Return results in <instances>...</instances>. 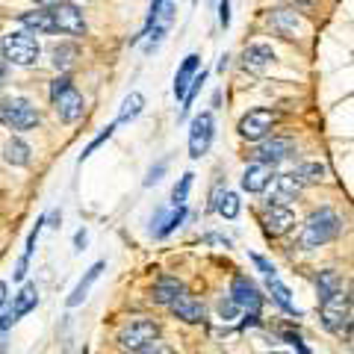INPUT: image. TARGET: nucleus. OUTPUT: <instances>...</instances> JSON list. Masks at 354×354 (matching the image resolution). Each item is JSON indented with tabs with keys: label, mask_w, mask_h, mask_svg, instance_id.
<instances>
[{
	"label": "nucleus",
	"mask_w": 354,
	"mask_h": 354,
	"mask_svg": "<svg viewBox=\"0 0 354 354\" xmlns=\"http://www.w3.org/2000/svg\"><path fill=\"white\" fill-rule=\"evenodd\" d=\"M50 101H53V109H57V115H59L62 124H74V121L83 118L86 101H83V95L71 86V77L68 74H62V77L53 80V86H50Z\"/></svg>",
	"instance_id": "f257e3e1"
},
{
	"label": "nucleus",
	"mask_w": 354,
	"mask_h": 354,
	"mask_svg": "<svg viewBox=\"0 0 354 354\" xmlns=\"http://www.w3.org/2000/svg\"><path fill=\"white\" fill-rule=\"evenodd\" d=\"M339 230H342V218L334 213V209H319V213H313L307 218L304 234H301V245L319 248V245H325V242L334 239Z\"/></svg>",
	"instance_id": "f03ea898"
},
{
	"label": "nucleus",
	"mask_w": 354,
	"mask_h": 354,
	"mask_svg": "<svg viewBox=\"0 0 354 354\" xmlns=\"http://www.w3.org/2000/svg\"><path fill=\"white\" fill-rule=\"evenodd\" d=\"M0 124L9 130H32L39 124V109L27 97H6L0 101Z\"/></svg>",
	"instance_id": "7ed1b4c3"
},
{
	"label": "nucleus",
	"mask_w": 354,
	"mask_h": 354,
	"mask_svg": "<svg viewBox=\"0 0 354 354\" xmlns=\"http://www.w3.org/2000/svg\"><path fill=\"white\" fill-rule=\"evenodd\" d=\"M0 50H3V57L9 62H15V65H32V62H39V41L30 36V32H6L3 36V44H0Z\"/></svg>",
	"instance_id": "20e7f679"
},
{
	"label": "nucleus",
	"mask_w": 354,
	"mask_h": 354,
	"mask_svg": "<svg viewBox=\"0 0 354 354\" xmlns=\"http://www.w3.org/2000/svg\"><path fill=\"white\" fill-rule=\"evenodd\" d=\"M157 334H160L157 322H151V319H133V322H127L118 330V342L124 351H139L151 339H157Z\"/></svg>",
	"instance_id": "39448f33"
},
{
	"label": "nucleus",
	"mask_w": 354,
	"mask_h": 354,
	"mask_svg": "<svg viewBox=\"0 0 354 354\" xmlns=\"http://www.w3.org/2000/svg\"><path fill=\"white\" fill-rule=\"evenodd\" d=\"M213 136H216V121L213 113H201L192 118L189 124V157L192 160H201L204 153L213 145Z\"/></svg>",
	"instance_id": "423d86ee"
},
{
	"label": "nucleus",
	"mask_w": 354,
	"mask_h": 354,
	"mask_svg": "<svg viewBox=\"0 0 354 354\" xmlns=\"http://www.w3.org/2000/svg\"><path fill=\"white\" fill-rule=\"evenodd\" d=\"M348 319H351V298L342 292V290L322 301V325H325L328 330H342V328H348Z\"/></svg>",
	"instance_id": "0eeeda50"
},
{
	"label": "nucleus",
	"mask_w": 354,
	"mask_h": 354,
	"mask_svg": "<svg viewBox=\"0 0 354 354\" xmlns=\"http://www.w3.org/2000/svg\"><path fill=\"white\" fill-rule=\"evenodd\" d=\"M50 18H53V24H57L59 32H68V36H86V18L74 3H62V0H57V3L50 6Z\"/></svg>",
	"instance_id": "6e6552de"
},
{
	"label": "nucleus",
	"mask_w": 354,
	"mask_h": 354,
	"mask_svg": "<svg viewBox=\"0 0 354 354\" xmlns=\"http://www.w3.org/2000/svg\"><path fill=\"white\" fill-rule=\"evenodd\" d=\"M274 127V113L272 109H251L248 115H242L239 121V136L248 142H260L272 133Z\"/></svg>",
	"instance_id": "1a4fd4ad"
},
{
	"label": "nucleus",
	"mask_w": 354,
	"mask_h": 354,
	"mask_svg": "<svg viewBox=\"0 0 354 354\" xmlns=\"http://www.w3.org/2000/svg\"><path fill=\"white\" fill-rule=\"evenodd\" d=\"M290 153H295V139H290V136H272V139H266L257 151H254V160L274 165V162L286 160Z\"/></svg>",
	"instance_id": "9d476101"
},
{
	"label": "nucleus",
	"mask_w": 354,
	"mask_h": 354,
	"mask_svg": "<svg viewBox=\"0 0 354 354\" xmlns=\"http://www.w3.org/2000/svg\"><path fill=\"white\" fill-rule=\"evenodd\" d=\"M272 177H274V165L272 162H251L245 174H242V189L245 192H266L269 189V183H272Z\"/></svg>",
	"instance_id": "9b49d317"
},
{
	"label": "nucleus",
	"mask_w": 354,
	"mask_h": 354,
	"mask_svg": "<svg viewBox=\"0 0 354 354\" xmlns=\"http://www.w3.org/2000/svg\"><path fill=\"white\" fill-rule=\"evenodd\" d=\"M230 298L242 307V310H248L251 316H257L260 313V304H263V295H260V290L254 286L248 278H236L234 281V286H230Z\"/></svg>",
	"instance_id": "f8f14e48"
},
{
	"label": "nucleus",
	"mask_w": 354,
	"mask_h": 354,
	"mask_svg": "<svg viewBox=\"0 0 354 354\" xmlns=\"http://www.w3.org/2000/svg\"><path fill=\"white\" fill-rule=\"evenodd\" d=\"M263 225H266V234L269 236H283L286 230L295 225V213L286 204H272L263 216Z\"/></svg>",
	"instance_id": "ddd939ff"
},
{
	"label": "nucleus",
	"mask_w": 354,
	"mask_h": 354,
	"mask_svg": "<svg viewBox=\"0 0 354 354\" xmlns=\"http://www.w3.org/2000/svg\"><path fill=\"white\" fill-rule=\"evenodd\" d=\"M269 24L283 39H298L301 36V30H304V21L298 18L292 9H274V12L269 15Z\"/></svg>",
	"instance_id": "4468645a"
},
{
	"label": "nucleus",
	"mask_w": 354,
	"mask_h": 354,
	"mask_svg": "<svg viewBox=\"0 0 354 354\" xmlns=\"http://www.w3.org/2000/svg\"><path fill=\"white\" fill-rule=\"evenodd\" d=\"M171 307V313L177 316V319H183V322H201L204 319V304L198 301V298H192V295H186V292H180L174 298V301L169 304Z\"/></svg>",
	"instance_id": "2eb2a0df"
},
{
	"label": "nucleus",
	"mask_w": 354,
	"mask_h": 354,
	"mask_svg": "<svg viewBox=\"0 0 354 354\" xmlns=\"http://www.w3.org/2000/svg\"><path fill=\"white\" fill-rule=\"evenodd\" d=\"M198 68H201V57H198V53H189V57L180 62V68H177V74H174V97L186 95V88H189Z\"/></svg>",
	"instance_id": "dca6fc26"
},
{
	"label": "nucleus",
	"mask_w": 354,
	"mask_h": 354,
	"mask_svg": "<svg viewBox=\"0 0 354 354\" xmlns=\"http://www.w3.org/2000/svg\"><path fill=\"white\" fill-rule=\"evenodd\" d=\"M272 59H274L272 44L257 41V44H251V48H245V68H251V71H263L266 65H272Z\"/></svg>",
	"instance_id": "f3484780"
},
{
	"label": "nucleus",
	"mask_w": 354,
	"mask_h": 354,
	"mask_svg": "<svg viewBox=\"0 0 354 354\" xmlns=\"http://www.w3.org/2000/svg\"><path fill=\"white\" fill-rule=\"evenodd\" d=\"M18 21L32 32H57V24H53L50 12H44V9H36V12H21Z\"/></svg>",
	"instance_id": "a211bd4d"
},
{
	"label": "nucleus",
	"mask_w": 354,
	"mask_h": 354,
	"mask_svg": "<svg viewBox=\"0 0 354 354\" xmlns=\"http://www.w3.org/2000/svg\"><path fill=\"white\" fill-rule=\"evenodd\" d=\"M36 304H39V290H36V283H27L24 290H21V292L15 295V304H12V319L18 322L21 316H27L30 310H36Z\"/></svg>",
	"instance_id": "6ab92c4d"
},
{
	"label": "nucleus",
	"mask_w": 354,
	"mask_h": 354,
	"mask_svg": "<svg viewBox=\"0 0 354 354\" xmlns=\"http://www.w3.org/2000/svg\"><path fill=\"white\" fill-rule=\"evenodd\" d=\"M301 192V180L295 174H283L278 177V186H274V204H290Z\"/></svg>",
	"instance_id": "aec40b11"
},
{
	"label": "nucleus",
	"mask_w": 354,
	"mask_h": 354,
	"mask_svg": "<svg viewBox=\"0 0 354 354\" xmlns=\"http://www.w3.org/2000/svg\"><path fill=\"white\" fill-rule=\"evenodd\" d=\"M101 272H104V263H95V266H92V269H88V272H86V278H83L80 283H77V286H74V292L68 295V307H77V304H83V298H86V292H88V290H92V283H95L97 278H101Z\"/></svg>",
	"instance_id": "412c9836"
},
{
	"label": "nucleus",
	"mask_w": 354,
	"mask_h": 354,
	"mask_svg": "<svg viewBox=\"0 0 354 354\" xmlns=\"http://www.w3.org/2000/svg\"><path fill=\"white\" fill-rule=\"evenodd\" d=\"M180 292H183V283H180V281H174V278H162L157 286H153L151 298H153L157 304H171Z\"/></svg>",
	"instance_id": "4be33fe9"
},
{
	"label": "nucleus",
	"mask_w": 354,
	"mask_h": 354,
	"mask_svg": "<svg viewBox=\"0 0 354 354\" xmlns=\"http://www.w3.org/2000/svg\"><path fill=\"white\" fill-rule=\"evenodd\" d=\"M266 281H269V290H272V295H274V301H278V304L286 310V313H292V316H301V310H298V307L292 304L290 290H286V286L281 283V278H278V274H269V278H266Z\"/></svg>",
	"instance_id": "5701e85b"
},
{
	"label": "nucleus",
	"mask_w": 354,
	"mask_h": 354,
	"mask_svg": "<svg viewBox=\"0 0 354 354\" xmlns=\"http://www.w3.org/2000/svg\"><path fill=\"white\" fill-rule=\"evenodd\" d=\"M6 162L9 165H18V169H24V165L30 162V145L24 139H9L6 142Z\"/></svg>",
	"instance_id": "b1692460"
},
{
	"label": "nucleus",
	"mask_w": 354,
	"mask_h": 354,
	"mask_svg": "<svg viewBox=\"0 0 354 354\" xmlns=\"http://www.w3.org/2000/svg\"><path fill=\"white\" fill-rule=\"evenodd\" d=\"M142 109H145V97H142L139 92H130V95L124 97V104H121V113H118V121H115V124H127V121L139 118Z\"/></svg>",
	"instance_id": "393cba45"
},
{
	"label": "nucleus",
	"mask_w": 354,
	"mask_h": 354,
	"mask_svg": "<svg viewBox=\"0 0 354 354\" xmlns=\"http://www.w3.org/2000/svg\"><path fill=\"white\" fill-rule=\"evenodd\" d=\"M216 209L225 218H236L239 216V198L234 195V192H221V195H216V204H213Z\"/></svg>",
	"instance_id": "a878e982"
},
{
	"label": "nucleus",
	"mask_w": 354,
	"mask_h": 354,
	"mask_svg": "<svg viewBox=\"0 0 354 354\" xmlns=\"http://www.w3.org/2000/svg\"><path fill=\"white\" fill-rule=\"evenodd\" d=\"M325 174H328V169L322 162H304L301 169L295 171V177L301 183H319V180H325Z\"/></svg>",
	"instance_id": "bb28decb"
},
{
	"label": "nucleus",
	"mask_w": 354,
	"mask_h": 354,
	"mask_svg": "<svg viewBox=\"0 0 354 354\" xmlns=\"http://www.w3.org/2000/svg\"><path fill=\"white\" fill-rule=\"evenodd\" d=\"M339 290H342V283H339L337 272H322V274H319V301H325V298H330Z\"/></svg>",
	"instance_id": "cd10ccee"
},
{
	"label": "nucleus",
	"mask_w": 354,
	"mask_h": 354,
	"mask_svg": "<svg viewBox=\"0 0 354 354\" xmlns=\"http://www.w3.org/2000/svg\"><path fill=\"white\" fill-rule=\"evenodd\" d=\"M74 59H77V48H74V44H57V48H53V65H57L59 71L71 68Z\"/></svg>",
	"instance_id": "c85d7f7f"
},
{
	"label": "nucleus",
	"mask_w": 354,
	"mask_h": 354,
	"mask_svg": "<svg viewBox=\"0 0 354 354\" xmlns=\"http://www.w3.org/2000/svg\"><path fill=\"white\" fill-rule=\"evenodd\" d=\"M192 180H195V174L186 171V174L180 177V183L174 186V192H171V204H174V207H183V204H186V195H189V189H192Z\"/></svg>",
	"instance_id": "c756f323"
},
{
	"label": "nucleus",
	"mask_w": 354,
	"mask_h": 354,
	"mask_svg": "<svg viewBox=\"0 0 354 354\" xmlns=\"http://www.w3.org/2000/svg\"><path fill=\"white\" fill-rule=\"evenodd\" d=\"M183 218H186V209H183V207H174V213H171V216H165V218H162V227H157L153 234H157V236H169L174 227H180V221H183Z\"/></svg>",
	"instance_id": "7c9ffc66"
},
{
	"label": "nucleus",
	"mask_w": 354,
	"mask_h": 354,
	"mask_svg": "<svg viewBox=\"0 0 354 354\" xmlns=\"http://www.w3.org/2000/svg\"><path fill=\"white\" fill-rule=\"evenodd\" d=\"M115 127H118V124H109V127H106V130L101 133V136H97V139H92V142H88V148H86V151L80 153V162H83V160H88V157H92V151H95L97 145H104V142H106V139H109V136H113V133H115Z\"/></svg>",
	"instance_id": "2f4dec72"
},
{
	"label": "nucleus",
	"mask_w": 354,
	"mask_h": 354,
	"mask_svg": "<svg viewBox=\"0 0 354 354\" xmlns=\"http://www.w3.org/2000/svg\"><path fill=\"white\" fill-rule=\"evenodd\" d=\"M236 313H239V304L234 301V298H221L218 301V316L225 319V322H230V319H236Z\"/></svg>",
	"instance_id": "473e14b6"
},
{
	"label": "nucleus",
	"mask_w": 354,
	"mask_h": 354,
	"mask_svg": "<svg viewBox=\"0 0 354 354\" xmlns=\"http://www.w3.org/2000/svg\"><path fill=\"white\" fill-rule=\"evenodd\" d=\"M136 354H174L169 346H162V342H157V339H151L148 346H142Z\"/></svg>",
	"instance_id": "72a5a7b5"
},
{
	"label": "nucleus",
	"mask_w": 354,
	"mask_h": 354,
	"mask_svg": "<svg viewBox=\"0 0 354 354\" xmlns=\"http://www.w3.org/2000/svg\"><path fill=\"white\" fill-rule=\"evenodd\" d=\"M162 174H165V162H157V165H153V169L148 171V177H145V186L160 183V180H162Z\"/></svg>",
	"instance_id": "f704fd0d"
},
{
	"label": "nucleus",
	"mask_w": 354,
	"mask_h": 354,
	"mask_svg": "<svg viewBox=\"0 0 354 354\" xmlns=\"http://www.w3.org/2000/svg\"><path fill=\"white\" fill-rule=\"evenodd\" d=\"M251 260H254V266H257V269L266 274V278H269V274H278V272H274V266H272L269 260H266V257H260V254H254Z\"/></svg>",
	"instance_id": "c9c22d12"
},
{
	"label": "nucleus",
	"mask_w": 354,
	"mask_h": 354,
	"mask_svg": "<svg viewBox=\"0 0 354 354\" xmlns=\"http://www.w3.org/2000/svg\"><path fill=\"white\" fill-rule=\"evenodd\" d=\"M218 24L221 27H230V0H221V3H218Z\"/></svg>",
	"instance_id": "e433bc0d"
},
{
	"label": "nucleus",
	"mask_w": 354,
	"mask_h": 354,
	"mask_svg": "<svg viewBox=\"0 0 354 354\" xmlns=\"http://www.w3.org/2000/svg\"><path fill=\"white\" fill-rule=\"evenodd\" d=\"M86 242H88V234H86V230H77V236H74L77 251H83V248H86Z\"/></svg>",
	"instance_id": "4c0bfd02"
},
{
	"label": "nucleus",
	"mask_w": 354,
	"mask_h": 354,
	"mask_svg": "<svg viewBox=\"0 0 354 354\" xmlns=\"http://www.w3.org/2000/svg\"><path fill=\"white\" fill-rule=\"evenodd\" d=\"M6 74H9V59L3 57V50H0V83L6 80Z\"/></svg>",
	"instance_id": "58836bf2"
},
{
	"label": "nucleus",
	"mask_w": 354,
	"mask_h": 354,
	"mask_svg": "<svg viewBox=\"0 0 354 354\" xmlns=\"http://www.w3.org/2000/svg\"><path fill=\"white\" fill-rule=\"evenodd\" d=\"M3 304H6V283L0 281V307H3Z\"/></svg>",
	"instance_id": "ea45409f"
},
{
	"label": "nucleus",
	"mask_w": 354,
	"mask_h": 354,
	"mask_svg": "<svg viewBox=\"0 0 354 354\" xmlns=\"http://www.w3.org/2000/svg\"><path fill=\"white\" fill-rule=\"evenodd\" d=\"M36 3H39V6H53L57 0H36Z\"/></svg>",
	"instance_id": "a19ab883"
},
{
	"label": "nucleus",
	"mask_w": 354,
	"mask_h": 354,
	"mask_svg": "<svg viewBox=\"0 0 354 354\" xmlns=\"http://www.w3.org/2000/svg\"><path fill=\"white\" fill-rule=\"evenodd\" d=\"M295 3H298V6H310V3H313V0H295Z\"/></svg>",
	"instance_id": "79ce46f5"
},
{
	"label": "nucleus",
	"mask_w": 354,
	"mask_h": 354,
	"mask_svg": "<svg viewBox=\"0 0 354 354\" xmlns=\"http://www.w3.org/2000/svg\"><path fill=\"white\" fill-rule=\"evenodd\" d=\"M274 354H286V351H274Z\"/></svg>",
	"instance_id": "37998d69"
}]
</instances>
